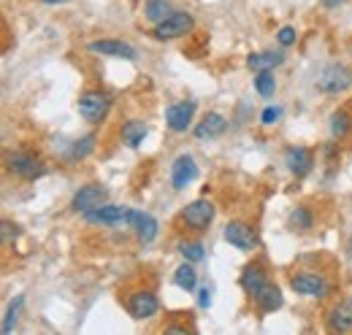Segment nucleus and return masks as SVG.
I'll list each match as a JSON object with an SVG mask.
<instances>
[{
	"label": "nucleus",
	"instance_id": "obj_11",
	"mask_svg": "<svg viewBox=\"0 0 352 335\" xmlns=\"http://www.w3.org/2000/svg\"><path fill=\"white\" fill-rule=\"evenodd\" d=\"M192 114H195V100H182L166 108V122L174 132H184L192 122Z\"/></svg>",
	"mask_w": 352,
	"mask_h": 335
},
{
	"label": "nucleus",
	"instance_id": "obj_20",
	"mask_svg": "<svg viewBox=\"0 0 352 335\" xmlns=\"http://www.w3.org/2000/svg\"><path fill=\"white\" fill-rule=\"evenodd\" d=\"M328 330L331 333H347V330H352V305H336L328 314Z\"/></svg>",
	"mask_w": 352,
	"mask_h": 335
},
{
	"label": "nucleus",
	"instance_id": "obj_32",
	"mask_svg": "<svg viewBox=\"0 0 352 335\" xmlns=\"http://www.w3.org/2000/svg\"><path fill=\"white\" fill-rule=\"evenodd\" d=\"M0 227H3V244H11V238H16V224L3 222Z\"/></svg>",
	"mask_w": 352,
	"mask_h": 335
},
{
	"label": "nucleus",
	"instance_id": "obj_10",
	"mask_svg": "<svg viewBox=\"0 0 352 335\" xmlns=\"http://www.w3.org/2000/svg\"><path fill=\"white\" fill-rule=\"evenodd\" d=\"M157 308H160V303H157V297L152 292H133L128 297V314H131L133 319H152L155 314H157Z\"/></svg>",
	"mask_w": 352,
	"mask_h": 335
},
{
	"label": "nucleus",
	"instance_id": "obj_17",
	"mask_svg": "<svg viewBox=\"0 0 352 335\" xmlns=\"http://www.w3.org/2000/svg\"><path fill=\"white\" fill-rule=\"evenodd\" d=\"M225 127H228L225 117L212 111V114H206V117H204V122H198V125H195V138H201V141H206V138H217V135L225 132Z\"/></svg>",
	"mask_w": 352,
	"mask_h": 335
},
{
	"label": "nucleus",
	"instance_id": "obj_31",
	"mask_svg": "<svg viewBox=\"0 0 352 335\" xmlns=\"http://www.w3.org/2000/svg\"><path fill=\"white\" fill-rule=\"evenodd\" d=\"M276 41L282 43V46H290V43L296 41V30H293V27H282V30L276 33Z\"/></svg>",
	"mask_w": 352,
	"mask_h": 335
},
{
	"label": "nucleus",
	"instance_id": "obj_21",
	"mask_svg": "<svg viewBox=\"0 0 352 335\" xmlns=\"http://www.w3.org/2000/svg\"><path fill=\"white\" fill-rule=\"evenodd\" d=\"M174 11H171V3L168 0H146V5H144V16L149 19V22H155V25H160L163 19H168Z\"/></svg>",
	"mask_w": 352,
	"mask_h": 335
},
{
	"label": "nucleus",
	"instance_id": "obj_19",
	"mask_svg": "<svg viewBox=\"0 0 352 335\" xmlns=\"http://www.w3.org/2000/svg\"><path fill=\"white\" fill-rule=\"evenodd\" d=\"M282 290L279 287H274V284H265L261 292L255 294V303H258V308L263 311V314H271V311H276V308H282Z\"/></svg>",
	"mask_w": 352,
	"mask_h": 335
},
{
	"label": "nucleus",
	"instance_id": "obj_3",
	"mask_svg": "<svg viewBox=\"0 0 352 335\" xmlns=\"http://www.w3.org/2000/svg\"><path fill=\"white\" fill-rule=\"evenodd\" d=\"M192 16L187 11H174L168 19H163L160 25H155V38L157 41H174V38H182L192 30Z\"/></svg>",
	"mask_w": 352,
	"mask_h": 335
},
{
	"label": "nucleus",
	"instance_id": "obj_13",
	"mask_svg": "<svg viewBox=\"0 0 352 335\" xmlns=\"http://www.w3.org/2000/svg\"><path fill=\"white\" fill-rule=\"evenodd\" d=\"M198 176V168H195V160L190 154H182L176 157L174 165H171V181H174V189H184L190 181H195Z\"/></svg>",
	"mask_w": 352,
	"mask_h": 335
},
{
	"label": "nucleus",
	"instance_id": "obj_24",
	"mask_svg": "<svg viewBox=\"0 0 352 335\" xmlns=\"http://www.w3.org/2000/svg\"><path fill=\"white\" fill-rule=\"evenodd\" d=\"M350 127H352V119L347 111H333V117H331V135L333 138H344L350 132Z\"/></svg>",
	"mask_w": 352,
	"mask_h": 335
},
{
	"label": "nucleus",
	"instance_id": "obj_15",
	"mask_svg": "<svg viewBox=\"0 0 352 335\" xmlns=\"http://www.w3.org/2000/svg\"><path fill=\"white\" fill-rule=\"evenodd\" d=\"M89 51L92 54H106V57H122V60H133L135 57V49L125 41H92L89 43Z\"/></svg>",
	"mask_w": 352,
	"mask_h": 335
},
{
	"label": "nucleus",
	"instance_id": "obj_35",
	"mask_svg": "<svg viewBox=\"0 0 352 335\" xmlns=\"http://www.w3.org/2000/svg\"><path fill=\"white\" fill-rule=\"evenodd\" d=\"M166 330H168V333H187V327H182V325H168Z\"/></svg>",
	"mask_w": 352,
	"mask_h": 335
},
{
	"label": "nucleus",
	"instance_id": "obj_28",
	"mask_svg": "<svg viewBox=\"0 0 352 335\" xmlns=\"http://www.w3.org/2000/svg\"><path fill=\"white\" fill-rule=\"evenodd\" d=\"M22 303H25V297L19 294L11 305H8V311H6V319H3V333L8 335L14 330V325H16V316H19V308H22Z\"/></svg>",
	"mask_w": 352,
	"mask_h": 335
},
{
	"label": "nucleus",
	"instance_id": "obj_7",
	"mask_svg": "<svg viewBox=\"0 0 352 335\" xmlns=\"http://www.w3.org/2000/svg\"><path fill=\"white\" fill-rule=\"evenodd\" d=\"M182 219L192 230H206L212 224V219H214V206L209 200H204V198L201 200H192L187 209L182 211Z\"/></svg>",
	"mask_w": 352,
	"mask_h": 335
},
{
	"label": "nucleus",
	"instance_id": "obj_18",
	"mask_svg": "<svg viewBox=\"0 0 352 335\" xmlns=\"http://www.w3.org/2000/svg\"><path fill=\"white\" fill-rule=\"evenodd\" d=\"M285 62V54L282 51H258V54H250L247 57V68L250 71H274L276 65Z\"/></svg>",
	"mask_w": 352,
	"mask_h": 335
},
{
	"label": "nucleus",
	"instance_id": "obj_4",
	"mask_svg": "<svg viewBox=\"0 0 352 335\" xmlns=\"http://www.w3.org/2000/svg\"><path fill=\"white\" fill-rule=\"evenodd\" d=\"M8 170H11L14 176L25 178V181H33V178H41V176H44L46 165L36 154H30V152H14V154L8 157Z\"/></svg>",
	"mask_w": 352,
	"mask_h": 335
},
{
	"label": "nucleus",
	"instance_id": "obj_38",
	"mask_svg": "<svg viewBox=\"0 0 352 335\" xmlns=\"http://www.w3.org/2000/svg\"><path fill=\"white\" fill-rule=\"evenodd\" d=\"M350 305H352V303H350Z\"/></svg>",
	"mask_w": 352,
	"mask_h": 335
},
{
	"label": "nucleus",
	"instance_id": "obj_2",
	"mask_svg": "<svg viewBox=\"0 0 352 335\" xmlns=\"http://www.w3.org/2000/svg\"><path fill=\"white\" fill-rule=\"evenodd\" d=\"M352 86V71L342 62H331L317 73V89L328 92V95H339Z\"/></svg>",
	"mask_w": 352,
	"mask_h": 335
},
{
	"label": "nucleus",
	"instance_id": "obj_25",
	"mask_svg": "<svg viewBox=\"0 0 352 335\" xmlns=\"http://www.w3.org/2000/svg\"><path fill=\"white\" fill-rule=\"evenodd\" d=\"M255 89H258V95H263V97H274V92H276V79H274V73H271V71H258V76H255Z\"/></svg>",
	"mask_w": 352,
	"mask_h": 335
},
{
	"label": "nucleus",
	"instance_id": "obj_34",
	"mask_svg": "<svg viewBox=\"0 0 352 335\" xmlns=\"http://www.w3.org/2000/svg\"><path fill=\"white\" fill-rule=\"evenodd\" d=\"M320 3H322L325 8H339V5H342V3H347V0H320Z\"/></svg>",
	"mask_w": 352,
	"mask_h": 335
},
{
	"label": "nucleus",
	"instance_id": "obj_12",
	"mask_svg": "<svg viewBox=\"0 0 352 335\" xmlns=\"http://www.w3.org/2000/svg\"><path fill=\"white\" fill-rule=\"evenodd\" d=\"M285 165L287 170L293 173V176H307L311 165H314V157H311V152L304 149V146H290L287 152H285Z\"/></svg>",
	"mask_w": 352,
	"mask_h": 335
},
{
	"label": "nucleus",
	"instance_id": "obj_6",
	"mask_svg": "<svg viewBox=\"0 0 352 335\" xmlns=\"http://www.w3.org/2000/svg\"><path fill=\"white\" fill-rule=\"evenodd\" d=\"M225 241L241 251H250L258 246L255 230H252L250 224H244V222H228V224H225Z\"/></svg>",
	"mask_w": 352,
	"mask_h": 335
},
{
	"label": "nucleus",
	"instance_id": "obj_16",
	"mask_svg": "<svg viewBox=\"0 0 352 335\" xmlns=\"http://www.w3.org/2000/svg\"><path fill=\"white\" fill-rule=\"evenodd\" d=\"M239 284H241V290L250 294V297H255V294L268 284V281H265L263 268H261V265H247L244 273H241V279H239Z\"/></svg>",
	"mask_w": 352,
	"mask_h": 335
},
{
	"label": "nucleus",
	"instance_id": "obj_26",
	"mask_svg": "<svg viewBox=\"0 0 352 335\" xmlns=\"http://www.w3.org/2000/svg\"><path fill=\"white\" fill-rule=\"evenodd\" d=\"M95 149V135H85L82 141H76L74 146H71V152H68V160H85L89 152Z\"/></svg>",
	"mask_w": 352,
	"mask_h": 335
},
{
	"label": "nucleus",
	"instance_id": "obj_9",
	"mask_svg": "<svg viewBox=\"0 0 352 335\" xmlns=\"http://www.w3.org/2000/svg\"><path fill=\"white\" fill-rule=\"evenodd\" d=\"M106 198H109V192H106L100 184H87V187H82V189L74 195L71 209L79 211V213H87V211L103 206V203H106Z\"/></svg>",
	"mask_w": 352,
	"mask_h": 335
},
{
	"label": "nucleus",
	"instance_id": "obj_22",
	"mask_svg": "<svg viewBox=\"0 0 352 335\" xmlns=\"http://www.w3.org/2000/svg\"><path fill=\"white\" fill-rule=\"evenodd\" d=\"M174 284L176 287H182V290H187V292H192V290H195V284H198V273H195L192 262H187V259H184V265H179V268H176Z\"/></svg>",
	"mask_w": 352,
	"mask_h": 335
},
{
	"label": "nucleus",
	"instance_id": "obj_8",
	"mask_svg": "<svg viewBox=\"0 0 352 335\" xmlns=\"http://www.w3.org/2000/svg\"><path fill=\"white\" fill-rule=\"evenodd\" d=\"M290 287L304 297H325L328 294V281L320 276V273H296L290 279Z\"/></svg>",
	"mask_w": 352,
	"mask_h": 335
},
{
	"label": "nucleus",
	"instance_id": "obj_30",
	"mask_svg": "<svg viewBox=\"0 0 352 335\" xmlns=\"http://www.w3.org/2000/svg\"><path fill=\"white\" fill-rule=\"evenodd\" d=\"M279 119H282V108L279 106H268L263 114H261V122L263 125H276Z\"/></svg>",
	"mask_w": 352,
	"mask_h": 335
},
{
	"label": "nucleus",
	"instance_id": "obj_1",
	"mask_svg": "<svg viewBox=\"0 0 352 335\" xmlns=\"http://www.w3.org/2000/svg\"><path fill=\"white\" fill-rule=\"evenodd\" d=\"M111 111V95L109 92H100V89H87L82 97H79V114L82 119L89 125H98L109 117Z\"/></svg>",
	"mask_w": 352,
	"mask_h": 335
},
{
	"label": "nucleus",
	"instance_id": "obj_33",
	"mask_svg": "<svg viewBox=\"0 0 352 335\" xmlns=\"http://www.w3.org/2000/svg\"><path fill=\"white\" fill-rule=\"evenodd\" d=\"M209 303H212V290H209V287H204V290L198 292V305H201V308H206Z\"/></svg>",
	"mask_w": 352,
	"mask_h": 335
},
{
	"label": "nucleus",
	"instance_id": "obj_36",
	"mask_svg": "<svg viewBox=\"0 0 352 335\" xmlns=\"http://www.w3.org/2000/svg\"><path fill=\"white\" fill-rule=\"evenodd\" d=\"M44 3H63V0H44Z\"/></svg>",
	"mask_w": 352,
	"mask_h": 335
},
{
	"label": "nucleus",
	"instance_id": "obj_14",
	"mask_svg": "<svg viewBox=\"0 0 352 335\" xmlns=\"http://www.w3.org/2000/svg\"><path fill=\"white\" fill-rule=\"evenodd\" d=\"M131 227L135 230L138 241L141 244H152L157 238V222L152 213H144V211H133L131 213Z\"/></svg>",
	"mask_w": 352,
	"mask_h": 335
},
{
	"label": "nucleus",
	"instance_id": "obj_5",
	"mask_svg": "<svg viewBox=\"0 0 352 335\" xmlns=\"http://www.w3.org/2000/svg\"><path fill=\"white\" fill-rule=\"evenodd\" d=\"M131 213L133 209H125V206H98L85 213L89 224H109V227H120V224H128L131 227Z\"/></svg>",
	"mask_w": 352,
	"mask_h": 335
},
{
	"label": "nucleus",
	"instance_id": "obj_27",
	"mask_svg": "<svg viewBox=\"0 0 352 335\" xmlns=\"http://www.w3.org/2000/svg\"><path fill=\"white\" fill-rule=\"evenodd\" d=\"M179 251H182V257L187 259V262H201L204 259V244H198V241H184V244H179Z\"/></svg>",
	"mask_w": 352,
	"mask_h": 335
},
{
	"label": "nucleus",
	"instance_id": "obj_29",
	"mask_svg": "<svg viewBox=\"0 0 352 335\" xmlns=\"http://www.w3.org/2000/svg\"><path fill=\"white\" fill-rule=\"evenodd\" d=\"M290 224L296 227V230H309L311 227V213L309 209H296L290 213Z\"/></svg>",
	"mask_w": 352,
	"mask_h": 335
},
{
	"label": "nucleus",
	"instance_id": "obj_23",
	"mask_svg": "<svg viewBox=\"0 0 352 335\" xmlns=\"http://www.w3.org/2000/svg\"><path fill=\"white\" fill-rule=\"evenodd\" d=\"M144 135H146V125L138 122V119H131L128 125H122V141H125L131 149H135V146L144 141Z\"/></svg>",
	"mask_w": 352,
	"mask_h": 335
},
{
	"label": "nucleus",
	"instance_id": "obj_37",
	"mask_svg": "<svg viewBox=\"0 0 352 335\" xmlns=\"http://www.w3.org/2000/svg\"><path fill=\"white\" fill-rule=\"evenodd\" d=\"M350 254H352V241H350Z\"/></svg>",
	"mask_w": 352,
	"mask_h": 335
}]
</instances>
